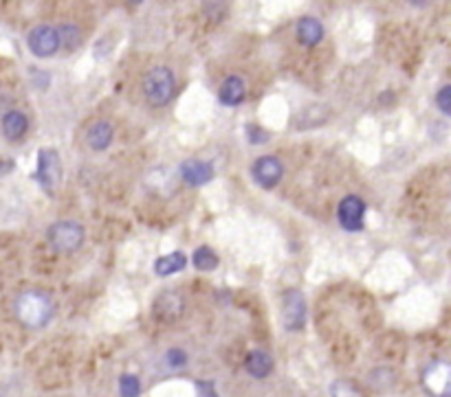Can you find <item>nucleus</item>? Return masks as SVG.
Returning <instances> with one entry per match:
<instances>
[{"instance_id": "obj_3", "label": "nucleus", "mask_w": 451, "mask_h": 397, "mask_svg": "<svg viewBox=\"0 0 451 397\" xmlns=\"http://www.w3.org/2000/svg\"><path fill=\"white\" fill-rule=\"evenodd\" d=\"M46 240L51 244V248H56L58 253H73L84 242V228H82V224L73 222V220L56 222L46 231Z\"/></svg>"}, {"instance_id": "obj_25", "label": "nucleus", "mask_w": 451, "mask_h": 397, "mask_svg": "<svg viewBox=\"0 0 451 397\" xmlns=\"http://www.w3.org/2000/svg\"><path fill=\"white\" fill-rule=\"evenodd\" d=\"M196 393H198V397H218L214 382H205V380L196 382Z\"/></svg>"}, {"instance_id": "obj_20", "label": "nucleus", "mask_w": 451, "mask_h": 397, "mask_svg": "<svg viewBox=\"0 0 451 397\" xmlns=\"http://www.w3.org/2000/svg\"><path fill=\"white\" fill-rule=\"evenodd\" d=\"M119 393L121 397H139L141 393V382L137 376H121L119 378Z\"/></svg>"}, {"instance_id": "obj_5", "label": "nucleus", "mask_w": 451, "mask_h": 397, "mask_svg": "<svg viewBox=\"0 0 451 397\" xmlns=\"http://www.w3.org/2000/svg\"><path fill=\"white\" fill-rule=\"evenodd\" d=\"M62 178V163L56 149H40L38 154V171L36 180L40 182V187L46 191H53Z\"/></svg>"}, {"instance_id": "obj_1", "label": "nucleus", "mask_w": 451, "mask_h": 397, "mask_svg": "<svg viewBox=\"0 0 451 397\" xmlns=\"http://www.w3.org/2000/svg\"><path fill=\"white\" fill-rule=\"evenodd\" d=\"M14 312H16L18 321L24 327L40 329L51 321L53 303H51V299H48V295L38 292V290H29V292H22V295L16 297Z\"/></svg>"}, {"instance_id": "obj_15", "label": "nucleus", "mask_w": 451, "mask_h": 397, "mask_svg": "<svg viewBox=\"0 0 451 397\" xmlns=\"http://www.w3.org/2000/svg\"><path fill=\"white\" fill-rule=\"evenodd\" d=\"M323 38V26L317 18H302L297 22V40L304 46H315Z\"/></svg>"}, {"instance_id": "obj_12", "label": "nucleus", "mask_w": 451, "mask_h": 397, "mask_svg": "<svg viewBox=\"0 0 451 397\" xmlns=\"http://www.w3.org/2000/svg\"><path fill=\"white\" fill-rule=\"evenodd\" d=\"M244 369L252 378L262 380V378L271 376V371H273V358L264 349H254L244 360Z\"/></svg>"}, {"instance_id": "obj_13", "label": "nucleus", "mask_w": 451, "mask_h": 397, "mask_svg": "<svg viewBox=\"0 0 451 397\" xmlns=\"http://www.w3.org/2000/svg\"><path fill=\"white\" fill-rule=\"evenodd\" d=\"M86 143L95 152H104L113 143V125L108 121H95L86 132Z\"/></svg>"}, {"instance_id": "obj_8", "label": "nucleus", "mask_w": 451, "mask_h": 397, "mask_svg": "<svg viewBox=\"0 0 451 397\" xmlns=\"http://www.w3.org/2000/svg\"><path fill=\"white\" fill-rule=\"evenodd\" d=\"M363 216H366V204L361 198L357 196H346L341 202H339V208H337V220L341 224L343 231L348 233H357L363 228Z\"/></svg>"}, {"instance_id": "obj_9", "label": "nucleus", "mask_w": 451, "mask_h": 397, "mask_svg": "<svg viewBox=\"0 0 451 397\" xmlns=\"http://www.w3.org/2000/svg\"><path fill=\"white\" fill-rule=\"evenodd\" d=\"M252 174H254L256 184H260L262 189H273L284 176V165L280 158L275 156H262L254 163Z\"/></svg>"}, {"instance_id": "obj_6", "label": "nucleus", "mask_w": 451, "mask_h": 397, "mask_svg": "<svg viewBox=\"0 0 451 397\" xmlns=\"http://www.w3.org/2000/svg\"><path fill=\"white\" fill-rule=\"evenodd\" d=\"M282 323L289 332H299L306 323V299L299 290H289L282 299Z\"/></svg>"}, {"instance_id": "obj_14", "label": "nucleus", "mask_w": 451, "mask_h": 397, "mask_svg": "<svg viewBox=\"0 0 451 397\" xmlns=\"http://www.w3.org/2000/svg\"><path fill=\"white\" fill-rule=\"evenodd\" d=\"M220 103L227 105V108H234V105H238L242 99H244V82L238 77V75H232L222 82L220 86Z\"/></svg>"}, {"instance_id": "obj_23", "label": "nucleus", "mask_w": 451, "mask_h": 397, "mask_svg": "<svg viewBox=\"0 0 451 397\" xmlns=\"http://www.w3.org/2000/svg\"><path fill=\"white\" fill-rule=\"evenodd\" d=\"M436 105L442 115L451 112V86H442L436 95Z\"/></svg>"}, {"instance_id": "obj_21", "label": "nucleus", "mask_w": 451, "mask_h": 397, "mask_svg": "<svg viewBox=\"0 0 451 397\" xmlns=\"http://www.w3.org/2000/svg\"><path fill=\"white\" fill-rule=\"evenodd\" d=\"M331 395L333 397H363V393L353 382H343V380H339L331 386Z\"/></svg>"}, {"instance_id": "obj_18", "label": "nucleus", "mask_w": 451, "mask_h": 397, "mask_svg": "<svg viewBox=\"0 0 451 397\" xmlns=\"http://www.w3.org/2000/svg\"><path fill=\"white\" fill-rule=\"evenodd\" d=\"M192 263H194L198 270L209 272V270H216L218 268V255L212 248H207V246H200V248L194 250Z\"/></svg>"}, {"instance_id": "obj_22", "label": "nucleus", "mask_w": 451, "mask_h": 397, "mask_svg": "<svg viewBox=\"0 0 451 397\" xmlns=\"http://www.w3.org/2000/svg\"><path fill=\"white\" fill-rule=\"evenodd\" d=\"M165 362L170 369H183L185 362H187V354L183 349H170L165 354Z\"/></svg>"}, {"instance_id": "obj_2", "label": "nucleus", "mask_w": 451, "mask_h": 397, "mask_svg": "<svg viewBox=\"0 0 451 397\" xmlns=\"http://www.w3.org/2000/svg\"><path fill=\"white\" fill-rule=\"evenodd\" d=\"M143 95L150 105H165L174 95V75L167 66L150 68L143 77Z\"/></svg>"}, {"instance_id": "obj_11", "label": "nucleus", "mask_w": 451, "mask_h": 397, "mask_svg": "<svg viewBox=\"0 0 451 397\" xmlns=\"http://www.w3.org/2000/svg\"><path fill=\"white\" fill-rule=\"evenodd\" d=\"M155 314L159 316V319L163 321H174V319H179L181 312H183V299L177 295V292H163L155 305H152Z\"/></svg>"}, {"instance_id": "obj_16", "label": "nucleus", "mask_w": 451, "mask_h": 397, "mask_svg": "<svg viewBox=\"0 0 451 397\" xmlns=\"http://www.w3.org/2000/svg\"><path fill=\"white\" fill-rule=\"evenodd\" d=\"M27 127H29L27 117L18 110H11L3 117V134L9 141H20L24 134H27Z\"/></svg>"}, {"instance_id": "obj_24", "label": "nucleus", "mask_w": 451, "mask_h": 397, "mask_svg": "<svg viewBox=\"0 0 451 397\" xmlns=\"http://www.w3.org/2000/svg\"><path fill=\"white\" fill-rule=\"evenodd\" d=\"M247 139L252 145H262V143L269 141V134L258 125H247Z\"/></svg>"}, {"instance_id": "obj_4", "label": "nucleus", "mask_w": 451, "mask_h": 397, "mask_svg": "<svg viewBox=\"0 0 451 397\" xmlns=\"http://www.w3.org/2000/svg\"><path fill=\"white\" fill-rule=\"evenodd\" d=\"M423 386L432 397H449L451 395V366L442 360H436L430 366H425Z\"/></svg>"}, {"instance_id": "obj_7", "label": "nucleus", "mask_w": 451, "mask_h": 397, "mask_svg": "<svg viewBox=\"0 0 451 397\" xmlns=\"http://www.w3.org/2000/svg\"><path fill=\"white\" fill-rule=\"evenodd\" d=\"M27 44L36 58H53L60 51L58 29H53V26H48V24H40L36 29H31Z\"/></svg>"}, {"instance_id": "obj_19", "label": "nucleus", "mask_w": 451, "mask_h": 397, "mask_svg": "<svg viewBox=\"0 0 451 397\" xmlns=\"http://www.w3.org/2000/svg\"><path fill=\"white\" fill-rule=\"evenodd\" d=\"M58 38H60V46H64L66 51H75L82 44V31H80V26H75V24L60 26Z\"/></svg>"}, {"instance_id": "obj_10", "label": "nucleus", "mask_w": 451, "mask_h": 397, "mask_svg": "<svg viewBox=\"0 0 451 397\" xmlns=\"http://www.w3.org/2000/svg\"><path fill=\"white\" fill-rule=\"evenodd\" d=\"M181 176L190 187H203V184H207L214 178V167L207 161L192 158V161H185L181 165Z\"/></svg>"}, {"instance_id": "obj_17", "label": "nucleus", "mask_w": 451, "mask_h": 397, "mask_svg": "<svg viewBox=\"0 0 451 397\" xmlns=\"http://www.w3.org/2000/svg\"><path fill=\"white\" fill-rule=\"evenodd\" d=\"M187 266V257L183 253H170L157 259L155 263V272L159 277H170V275H177Z\"/></svg>"}]
</instances>
